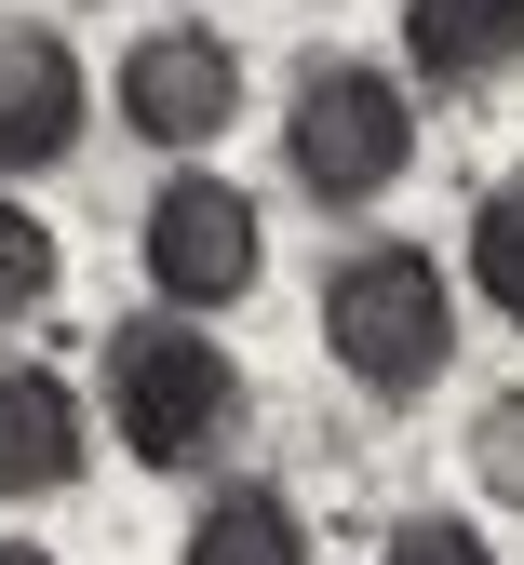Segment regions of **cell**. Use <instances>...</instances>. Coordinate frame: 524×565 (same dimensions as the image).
<instances>
[{
	"label": "cell",
	"mask_w": 524,
	"mask_h": 565,
	"mask_svg": "<svg viewBox=\"0 0 524 565\" xmlns=\"http://www.w3.org/2000/svg\"><path fill=\"white\" fill-rule=\"evenodd\" d=\"M524 67V0H404V82L417 95H498Z\"/></svg>",
	"instance_id": "obj_8"
},
{
	"label": "cell",
	"mask_w": 524,
	"mask_h": 565,
	"mask_svg": "<svg viewBox=\"0 0 524 565\" xmlns=\"http://www.w3.org/2000/svg\"><path fill=\"white\" fill-rule=\"evenodd\" d=\"M377 565H498V539H484L471 512H404V525L377 539Z\"/></svg>",
	"instance_id": "obj_13"
},
{
	"label": "cell",
	"mask_w": 524,
	"mask_h": 565,
	"mask_svg": "<svg viewBox=\"0 0 524 565\" xmlns=\"http://www.w3.org/2000/svg\"><path fill=\"white\" fill-rule=\"evenodd\" d=\"M0 565H54V552H41V539H0Z\"/></svg>",
	"instance_id": "obj_14"
},
{
	"label": "cell",
	"mask_w": 524,
	"mask_h": 565,
	"mask_svg": "<svg viewBox=\"0 0 524 565\" xmlns=\"http://www.w3.org/2000/svg\"><path fill=\"white\" fill-rule=\"evenodd\" d=\"M121 121H135V149L202 162L215 135L243 121V41H229V28H202V14H162V28L121 54Z\"/></svg>",
	"instance_id": "obj_5"
},
{
	"label": "cell",
	"mask_w": 524,
	"mask_h": 565,
	"mask_svg": "<svg viewBox=\"0 0 524 565\" xmlns=\"http://www.w3.org/2000/svg\"><path fill=\"white\" fill-rule=\"evenodd\" d=\"M95 364H108V431H121L135 471H215V458L243 445V417H256L243 364L189 310H135Z\"/></svg>",
	"instance_id": "obj_2"
},
{
	"label": "cell",
	"mask_w": 524,
	"mask_h": 565,
	"mask_svg": "<svg viewBox=\"0 0 524 565\" xmlns=\"http://www.w3.org/2000/svg\"><path fill=\"white\" fill-rule=\"evenodd\" d=\"M135 269H148V297L215 323V310H243L256 282H269V216L229 189V175H202L175 162L162 189H148V216H135Z\"/></svg>",
	"instance_id": "obj_4"
},
{
	"label": "cell",
	"mask_w": 524,
	"mask_h": 565,
	"mask_svg": "<svg viewBox=\"0 0 524 565\" xmlns=\"http://www.w3.org/2000/svg\"><path fill=\"white\" fill-rule=\"evenodd\" d=\"M95 471V404L54 364H0V499H67Z\"/></svg>",
	"instance_id": "obj_7"
},
{
	"label": "cell",
	"mask_w": 524,
	"mask_h": 565,
	"mask_svg": "<svg viewBox=\"0 0 524 565\" xmlns=\"http://www.w3.org/2000/svg\"><path fill=\"white\" fill-rule=\"evenodd\" d=\"M54 282H67V243L28 216L14 189H0V323H28V310H54Z\"/></svg>",
	"instance_id": "obj_11"
},
{
	"label": "cell",
	"mask_w": 524,
	"mask_h": 565,
	"mask_svg": "<svg viewBox=\"0 0 524 565\" xmlns=\"http://www.w3.org/2000/svg\"><path fill=\"white\" fill-rule=\"evenodd\" d=\"M323 364L363 391V404H430L443 364H458V269L430 243H350L323 269Z\"/></svg>",
	"instance_id": "obj_1"
},
{
	"label": "cell",
	"mask_w": 524,
	"mask_h": 565,
	"mask_svg": "<svg viewBox=\"0 0 524 565\" xmlns=\"http://www.w3.org/2000/svg\"><path fill=\"white\" fill-rule=\"evenodd\" d=\"M282 175L323 202V216H363L417 175V82L363 54H310L282 95Z\"/></svg>",
	"instance_id": "obj_3"
},
{
	"label": "cell",
	"mask_w": 524,
	"mask_h": 565,
	"mask_svg": "<svg viewBox=\"0 0 524 565\" xmlns=\"http://www.w3.org/2000/svg\"><path fill=\"white\" fill-rule=\"evenodd\" d=\"M471 484L498 512H524V391H484L471 404Z\"/></svg>",
	"instance_id": "obj_12"
},
{
	"label": "cell",
	"mask_w": 524,
	"mask_h": 565,
	"mask_svg": "<svg viewBox=\"0 0 524 565\" xmlns=\"http://www.w3.org/2000/svg\"><path fill=\"white\" fill-rule=\"evenodd\" d=\"M471 297L524 337V175H498V189L471 202Z\"/></svg>",
	"instance_id": "obj_10"
},
{
	"label": "cell",
	"mask_w": 524,
	"mask_h": 565,
	"mask_svg": "<svg viewBox=\"0 0 524 565\" xmlns=\"http://www.w3.org/2000/svg\"><path fill=\"white\" fill-rule=\"evenodd\" d=\"M175 565H310V512L282 499V484H215V499L189 512V539H175Z\"/></svg>",
	"instance_id": "obj_9"
},
{
	"label": "cell",
	"mask_w": 524,
	"mask_h": 565,
	"mask_svg": "<svg viewBox=\"0 0 524 565\" xmlns=\"http://www.w3.org/2000/svg\"><path fill=\"white\" fill-rule=\"evenodd\" d=\"M82 121H95L82 41H67L54 14H14V0H0V175L82 162Z\"/></svg>",
	"instance_id": "obj_6"
}]
</instances>
